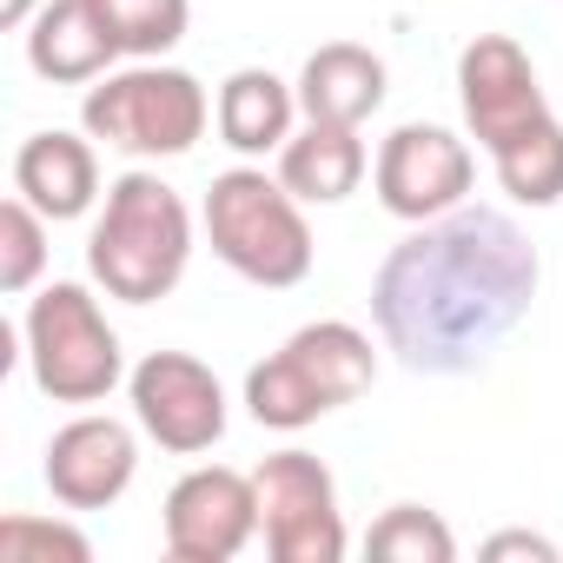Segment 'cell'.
I'll list each match as a JSON object with an SVG mask.
<instances>
[{
	"label": "cell",
	"instance_id": "1",
	"mask_svg": "<svg viewBox=\"0 0 563 563\" xmlns=\"http://www.w3.org/2000/svg\"><path fill=\"white\" fill-rule=\"evenodd\" d=\"M537 278L543 265L517 219L457 206L385 252L372 278V319L385 352H398L411 372L464 378L490 365V352L530 319Z\"/></svg>",
	"mask_w": 563,
	"mask_h": 563
},
{
	"label": "cell",
	"instance_id": "2",
	"mask_svg": "<svg viewBox=\"0 0 563 563\" xmlns=\"http://www.w3.org/2000/svg\"><path fill=\"white\" fill-rule=\"evenodd\" d=\"M192 265V212L159 173H120L107 186V206L87 239V272L107 286V299L153 306L166 299Z\"/></svg>",
	"mask_w": 563,
	"mask_h": 563
},
{
	"label": "cell",
	"instance_id": "3",
	"mask_svg": "<svg viewBox=\"0 0 563 563\" xmlns=\"http://www.w3.org/2000/svg\"><path fill=\"white\" fill-rule=\"evenodd\" d=\"M206 239L212 252L245 278V286L286 292L312 272V225H306V199L272 179L265 166H232L212 179L206 192Z\"/></svg>",
	"mask_w": 563,
	"mask_h": 563
},
{
	"label": "cell",
	"instance_id": "4",
	"mask_svg": "<svg viewBox=\"0 0 563 563\" xmlns=\"http://www.w3.org/2000/svg\"><path fill=\"white\" fill-rule=\"evenodd\" d=\"M372 378H378L372 339L345 319H319V325H299L265 365L245 372V411L265 431H306L325 411L365 398Z\"/></svg>",
	"mask_w": 563,
	"mask_h": 563
},
{
	"label": "cell",
	"instance_id": "5",
	"mask_svg": "<svg viewBox=\"0 0 563 563\" xmlns=\"http://www.w3.org/2000/svg\"><path fill=\"white\" fill-rule=\"evenodd\" d=\"M206 120H212L206 87L186 67H159V60L107 74L80 100L87 140H100L113 153H133V159H179V153H192Z\"/></svg>",
	"mask_w": 563,
	"mask_h": 563
},
{
	"label": "cell",
	"instance_id": "6",
	"mask_svg": "<svg viewBox=\"0 0 563 563\" xmlns=\"http://www.w3.org/2000/svg\"><path fill=\"white\" fill-rule=\"evenodd\" d=\"M21 339H27V372L54 405H100L126 378L120 332L107 325L93 292L74 286V278H54V286L27 306Z\"/></svg>",
	"mask_w": 563,
	"mask_h": 563
},
{
	"label": "cell",
	"instance_id": "7",
	"mask_svg": "<svg viewBox=\"0 0 563 563\" xmlns=\"http://www.w3.org/2000/svg\"><path fill=\"white\" fill-rule=\"evenodd\" d=\"M258 537L272 563H339L345 556V510L339 484L312 451H272L258 471Z\"/></svg>",
	"mask_w": 563,
	"mask_h": 563
},
{
	"label": "cell",
	"instance_id": "8",
	"mask_svg": "<svg viewBox=\"0 0 563 563\" xmlns=\"http://www.w3.org/2000/svg\"><path fill=\"white\" fill-rule=\"evenodd\" d=\"M457 107H464V126L484 153H504L517 146L523 133L550 126V100H543V80L530 67V54L510 41V34H477L464 54H457Z\"/></svg>",
	"mask_w": 563,
	"mask_h": 563
},
{
	"label": "cell",
	"instance_id": "9",
	"mask_svg": "<svg viewBox=\"0 0 563 563\" xmlns=\"http://www.w3.org/2000/svg\"><path fill=\"white\" fill-rule=\"evenodd\" d=\"M126 398L140 431L173 457H199L225 438V391L212 365H199L192 352H146L126 372Z\"/></svg>",
	"mask_w": 563,
	"mask_h": 563
},
{
	"label": "cell",
	"instance_id": "10",
	"mask_svg": "<svg viewBox=\"0 0 563 563\" xmlns=\"http://www.w3.org/2000/svg\"><path fill=\"white\" fill-rule=\"evenodd\" d=\"M159 523L173 563H232L258 537V484L232 464H199L166 490Z\"/></svg>",
	"mask_w": 563,
	"mask_h": 563
},
{
	"label": "cell",
	"instance_id": "11",
	"mask_svg": "<svg viewBox=\"0 0 563 563\" xmlns=\"http://www.w3.org/2000/svg\"><path fill=\"white\" fill-rule=\"evenodd\" d=\"M372 179H378V206H385L391 219L424 225V219H444V212L464 206V192H471V179H477V159H471V146H464L457 133L411 120V126H398V133L378 146Z\"/></svg>",
	"mask_w": 563,
	"mask_h": 563
},
{
	"label": "cell",
	"instance_id": "12",
	"mask_svg": "<svg viewBox=\"0 0 563 563\" xmlns=\"http://www.w3.org/2000/svg\"><path fill=\"white\" fill-rule=\"evenodd\" d=\"M41 471H47L54 504H67V510H107V504H120V497L133 490L140 438H133V424H120V418L80 411L74 424L54 431Z\"/></svg>",
	"mask_w": 563,
	"mask_h": 563
},
{
	"label": "cell",
	"instance_id": "13",
	"mask_svg": "<svg viewBox=\"0 0 563 563\" xmlns=\"http://www.w3.org/2000/svg\"><path fill=\"white\" fill-rule=\"evenodd\" d=\"M126 60L100 0H47V8L27 21V67L54 87H87L107 80V67Z\"/></svg>",
	"mask_w": 563,
	"mask_h": 563
},
{
	"label": "cell",
	"instance_id": "14",
	"mask_svg": "<svg viewBox=\"0 0 563 563\" xmlns=\"http://www.w3.org/2000/svg\"><path fill=\"white\" fill-rule=\"evenodd\" d=\"M14 192L34 212H47L54 225L93 212V199H100V153H93V140L60 133V126L27 133L21 153H14Z\"/></svg>",
	"mask_w": 563,
	"mask_h": 563
},
{
	"label": "cell",
	"instance_id": "15",
	"mask_svg": "<svg viewBox=\"0 0 563 563\" xmlns=\"http://www.w3.org/2000/svg\"><path fill=\"white\" fill-rule=\"evenodd\" d=\"M385 107V60L358 41H325L299 67V113L332 126H365Z\"/></svg>",
	"mask_w": 563,
	"mask_h": 563
},
{
	"label": "cell",
	"instance_id": "16",
	"mask_svg": "<svg viewBox=\"0 0 563 563\" xmlns=\"http://www.w3.org/2000/svg\"><path fill=\"white\" fill-rule=\"evenodd\" d=\"M219 140L245 159H265L292 140V120H299V87H286L272 67H239L225 87H219Z\"/></svg>",
	"mask_w": 563,
	"mask_h": 563
},
{
	"label": "cell",
	"instance_id": "17",
	"mask_svg": "<svg viewBox=\"0 0 563 563\" xmlns=\"http://www.w3.org/2000/svg\"><path fill=\"white\" fill-rule=\"evenodd\" d=\"M365 140L358 126H332V120H306L286 146H278V179H286L306 206H339L358 192L365 179Z\"/></svg>",
	"mask_w": 563,
	"mask_h": 563
},
{
	"label": "cell",
	"instance_id": "18",
	"mask_svg": "<svg viewBox=\"0 0 563 563\" xmlns=\"http://www.w3.org/2000/svg\"><path fill=\"white\" fill-rule=\"evenodd\" d=\"M490 166H497V186H504L517 206H537V212L556 206V199H563V120L523 133V140L504 146V153H490Z\"/></svg>",
	"mask_w": 563,
	"mask_h": 563
},
{
	"label": "cell",
	"instance_id": "19",
	"mask_svg": "<svg viewBox=\"0 0 563 563\" xmlns=\"http://www.w3.org/2000/svg\"><path fill=\"white\" fill-rule=\"evenodd\" d=\"M365 550L378 563H451L457 556V537L438 510L424 504H391L372 530H365Z\"/></svg>",
	"mask_w": 563,
	"mask_h": 563
},
{
	"label": "cell",
	"instance_id": "20",
	"mask_svg": "<svg viewBox=\"0 0 563 563\" xmlns=\"http://www.w3.org/2000/svg\"><path fill=\"white\" fill-rule=\"evenodd\" d=\"M100 14H107L126 60H159V54H173L186 41L192 0H100Z\"/></svg>",
	"mask_w": 563,
	"mask_h": 563
},
{
	"label": "cell",
	"instance_id": "21",
	"mask_svg": "<svg viewBox=\"0 0 563 563\" xmlns=\"http://www.w3.org/2000/svg\"><path fill=\"white\" fill-rule=\"evenodd\" d=\"M47 212H34L21 192L0 206V292L21 299L41 286V272H47Z\"/></svg>",
	"mask_w": 563,
	"mask_h": 563
},
{
	"label": "cell",
	"instance_id": "22",
	"mask_svg": "<svg viewBox=\"0 0 563 563\" xmlns=\"http://www.w3.org/2000/svg\"><path fill=\"white\" fill-rule=\"evenodd\" d=\"M87 556L93 543L60 517H34V510L0 517V563H87Z\"/></svg>",
	"mask_w": 563,
	"mask_h": 563
},
{
	"label": "cell",
	"instance_id": "23",
	"mask_svg": "<svg viewBox=\"0 0 563 563\" xmlns=\"http://www.w3.org/2000/svg\"><path fill=\"white\" fill-rule=\"evenodd\" d=\"M484 556H537V563H556V543L550 537H537V530H497L490 543H484Z\"/></svg>",
	"mask_w": 563,
	"mask_h": 563
},
{
	"label": "cell",
	"instance_id": "24",
	"mask_svg": "<svg viewBox=\"0 0 563 563\" xmlns=\"http://www.w3.org/2000/svg\"><path fill=\"white\" fill-rule=\"evenodd\" d=\"M47 8V0H0V27H8V34H27V21Z\"/></svg>",
	"mask_w": 563,
	"mask_h": 563
}]
</instances>
